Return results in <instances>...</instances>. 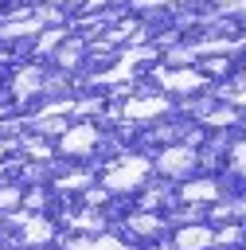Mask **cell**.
<instances>
[{"instance_id": "1", "label": "cell", "mask_w": 246, "mask_h": 250, "mask_svg": "<svg viewBox=\"0 0 246 250\" xmlns=\"http://www.w3.org/2000/svg\"><path fill=\"white\" fill-rule=\"evenodd\" d=\"M144 172H148V160H141V156H121V160L105 172V191H133V188H141Z\"/></svg>"}, {"instance_id": "2", "label": "cell", "mask_w": 246, "mask_h": 250, "mask_svg": "<svg viewBox=\"0 0 246 250\" xmlns=\"http://www.w3.org/2000/svg\"><path fill=\"white\" fill-rule=\"evenodd\" d=\"M94 145H98V129H94L90 121H82V125H70V129L59 137V152H62V156H70V160L86 156Z\"/></svg>"}, {"instance_id": "3", "label": "cell", "mask_w": 246, "mask_h": 250, "mask_svg": "<svg viewBox=\"0 0 246 250\" xmlns=\"http://www.w3.org/2000/svg\"><path fill=\"white\" fill-rule=\"evenodd\" d=\"M195 164H199V156L187 145H168L164 152H156V172H164V176H184Z\"/></svg>"}, {"instance_id": "4", "label": "cell", "mask_w": 246, "mask_h": 250, "mask_svg": "<svg viewBox=\"0 0 246 250\" xmlns=\"http://www.w3.org/2000/svg\"><path fill=\"white\" fill-rule=\"evenodd\" d=\"M51 234H55V223L47 219V215H23V223H20V238L27 242V246H47L51 242Z\"/></svg>"}, {"instance_id": "5", "label": "cell", "mask_w": 246, "mask_h": 250, "mask_svg": "<svg viewBox=\"0 0 246 250\" xmlns=\"http://www.w3.org/2000/svg\"><path fill=\"white\" fill-rule=\"evenodd\" d=\"M43 78H47V74H43L39 66H27V70H20V74L12 78V94H16L20 102H23V98H39V94H43Z\"/></svg>"}, {"instance_id": "6", "label": "cell", "mask_w": 246, "mask_h": 250, "mask_svg": "<svg viewBox=\"0 0 246 250\" xmlns=\"http://www.w3.org/2000/svg\"><path fill=\"white\" fill-rule=\"evenodd\" d=\"M207 246H215V230H211V227L187 223V227L176 234V250H207Z\"/></svg>"}, {"instance_id": "7", "label": "cell", "mask_w": 246, "mask_h": 250, "mask_svg": "<svg viewBox=\"0 0 246 250\" xmlns=\"http://www.w3.org/2000/svg\"><path fill=\"white\" fill-rule=\"evenodd\" d=\"M51 59H55V66H59V70H74V66L86 59V43H82L78 35H74V39H62V43H59V51H55Z\"/></svg>"}, {"instance_id": "8", "label": "cell", "mask_w": 246, "mask_h": 250, "mask_svg": "<svg viewBox=\"0 0 246 250\" xmlns=\"http://www.w3.org/2000/svg\"><path fill=\"white\" fill-rule=\"evenodd\" d=\"M180 199H184V203H215V199H219V184H215V180L180 184Z\"/></svg>"}, {"instance_id": "9", "label": "cell", "mask_w": 246, "mask_h": 250, "mask_svg": "<svg viewBox=\"0 0 246 250\" xmlns=\"http://www.w3.org/2000/svg\"><path fill=\"white\" fill-rule=\"evenodd\" d=\"M164 86L168 90H180V94H195L203 86V74L195 70H176V74H164Z\"/></svg>"}, {"instance_id": "10", "label": "cell", "mask_w": 246, "mask_h": 250, "mask_svg": "<svg viewBox=\"0 0 246 250\" xmlns=\"http://www.w3.org/2000/svg\"><path fill=\"white\" fill-rule=\"evenodd\" d=\"M164 109H168V98H141V102H129L125 113H129L133 121H141V117H160Z\"/></svg>"}, {"instance_id": "11", "label": "cell", "mask_w": 246, "mask_h": 250, "mask_svg": "<svg viewBox=\"0 0 246 250\" xmlns=\"http://www.w3.org/2000/svg\"><path fill=\"white\" fill-rule=\"evenodd\" d=\"M74 227L78 230H90V234H102L105 230V215L102 211H82V215H74Z\"/></svg>"}, {"instance_id": "12", "label": "cell", "mask_w": 246, "mask_h": 250, "mask_svg": "<svg viewBox=\"0 0 246 250\" xmlns=\"http://www.w3.org/2000/svg\"><path fill=\"white\" fill-rule=\"evenodd\" d=\"M129 230H137V234H156V230H160V219H156V215H148V211L129 215Z\"/></svg>"}, {"instance_id": "13", "label": "cell", "mask_w": 246, "mask_h": 250, "mask_svg": "<svg viewBox=\"0 0 246 250\" xmlns=\"http://www.w3.org/2000/svg\"><path fill=\"white\" fill-rule=\"evenodd\" d=\"M20 203H23V191H20L16 184H0V211H8V215H12Z\"/></svg>"}, {"instance_id": "14", "label": "cell", "mask_w": 246, "mask_h": 250, "mask_svg": "<svg viewBox=\"0 0 246 250\" xmlns=\"http://www.w3.org/2000/svg\"><path fill=\"white\" fill-rule=\"evenodd\" d=\"M90 250H129L121 238H113V234H98L94 242H90Z\"/></svg>"}, {"instance_id": "15", "label": "cell", "mask_w": 246, "mask_h": 250, "mask_svg": "<svg viewBox=\"0 0 246 250\" xmlns=\"http://www.w3.org/2000/svg\"><path fill=\"white\" fill-rule=\"evenodd\" d=\"M35 20H39V23H62V12H59L55 4H47V8L35 12Z\"/></svg>"}, {"instance_id": "16", "label": "cell", "mask_w": 246, "mask_h": 250, "mask_svg": "<svg viewBox=\"0 0 246 250\" xmlns=\"http://www.w3.org/2000/svg\"><path fill=\"white\" fill-rule=\"evenodd\" d=\"M234 160L246 164V141H234Z\"/></svg>"}, {"instance_id": "17", "label": "cell", "mask_w": 246, "mask_h": 250, "mask_svg": "<svg viewBox=\"0 0 246 250\" xmlns=\"http://www.w3.org/2000/svg\"><path fill=\"white\" fill-rule=\"evenodd\" d=\"M4 152H12V141H8V137H0V156H4Z\"/></svg>"}, {"instance_id": "18", "label": "cell", "mask_w": 246, "mask_h": 250, "mask_svg": "<svg viewBox=\"0 0 246 250\" xmlns=\"http://www.w3.org/2000/svg\"><path fill=\"white\" fill-rule=\"evenodd\" d=\"M47 4H55V8H62V4H78V0H47Z\"/></svg>"}, {"instance_id": "19", "label": "cell", "mask_w": 246, "mask_h": 250, "mask_svg": "<svg viewBox=\"0 0 246 250\" xmlns=\"http://www.w3.org/2000/svg\"><path fill=\"white\" fill-rule=\"evenodd\" d=\"M86 4H90V8H98V4H109V0H86Z\"/></svg>"}]
</instances>
